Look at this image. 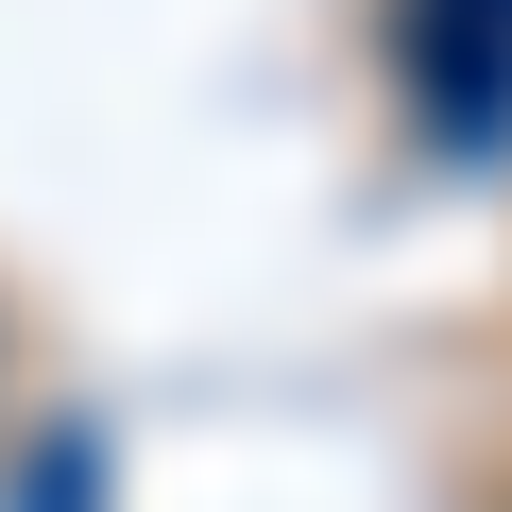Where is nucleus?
Here are the masks:
<instances>
[{
	"instance_id": "2",
	"label": "nucleus",
	"mask_w": 512,
	"mask_h": 512,
	"mask_svg": "<svg viewBox=\"0 0 512 512\" xmlns=\"http://www.w3.org/2000/svg\"><path fill=\"white\" fill-rule=\"evenodd\" d=\"M18 512H103V444H86V427H52V444H35V478H18Z\"/></svg>"
},
{
	"instance_id": "1",
	"label": "nucleus",
	"mask_w": 512,
	"mask_h": 512,
	"mask_svg": "<svg viewBox=\"0 0 512 512\" xmlns=\"http://www.w3.org/2000/svg\"><path fill=\"white\" fill-rule=\"evenodd\" d=\"M393 69L444 154H512V0H393Z\"/></svg>"
}]
</instances>
